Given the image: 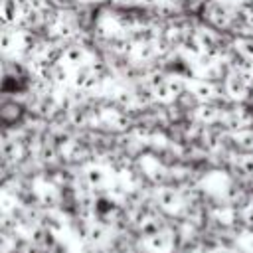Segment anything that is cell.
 I'll return each instance as SVG.
<instances>
[{
    "label": "cell",
    "instance_id": "obj_1",
    "mask_svg": "<svg viewBox=\"0 0 253 253\" xmlns=\"http://www.w3.org/2000/svg\"><path fill=\"white\" fill-rule=\"evenodd\" d=\"M142 2H144V4H154L156 0H142Z\"/></svg>",
    "mask_w": 253,
    "mask_h": 253
},
{
    "label": "cell",
    "instance_id": "obj_2",
    "mask_svg": "<svg viewBox=\"0 0 253 253\" xmlns=\"http://www.w3.org/2000/svg\"><path fill=\"white\" fill-rule=\"evenodd\" d=\"M123 2H132V0H123Z\"/></svg>",
    "mask_w": 253,
    "mask_h": 253
}]
</instances>
